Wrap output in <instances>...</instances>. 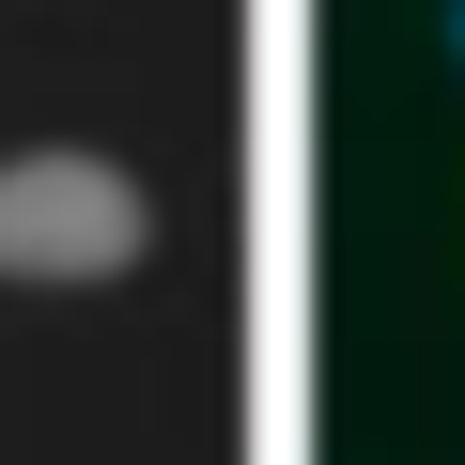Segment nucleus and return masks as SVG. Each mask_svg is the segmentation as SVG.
<instances>
[{"instance_id": "nucleus-2", "label": "nucleus", "mask_w": 465, "mask_h": 465, "mask_svg": "<svg viewBox=\"0 0 465 465\" xmlns=\"http://www.w3.org/2000/svg\"><path fill=\"white\" fill-rule=\"evenodd\" d=\"M434 32H450V63H465V0H434Z\"/></svg>"}, {"instance_id": "nucleus-1", "label": "nucleus", "mask_w": 465, "mask_h": 465, "mask_svg": "<svg viewBox=\"0 0 465 465\" xmlns=\"http://www.w3.org/2000/svg\"><path fill=\"white\" fill-rule=\"evenodd\" d=\"M155 249V202L124 155L94 140H47V155H0V280H32V295H94Z\"/></svg>"}]
</instances>
